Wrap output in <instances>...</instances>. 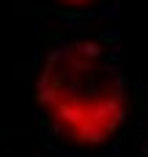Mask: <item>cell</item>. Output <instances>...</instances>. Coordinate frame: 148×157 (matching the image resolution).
<instances>
[{"label":"cell","instance_id":"1","mask_svg":"<svg viewBox=\"0 0 148 157\" xmlns=\"http://www.w3.org/2000/svg\"><path fill=\"white\" fill-rule=\"evenodd\" d=\"M36 102L66 144L77 149L110 144L129 116V88L118 55L88 36L55 44L38 66Z\"/></svg>","mask_w":148,"mask_h":157},{"label":"cell","instance_id":"2","mask_svg":"<svg viewBox=\"0 0 148 157\" xmlns=\"http://www.w3.org/2000/svg\"><path fill=\"white\" fill-rule=\"evenodd\" d=\"M55 3H60V6H91L96 0H55Z\"/></svg>","mask_w":148,"mask_h":157}]
</instances>
